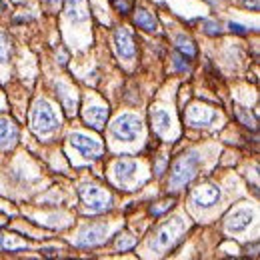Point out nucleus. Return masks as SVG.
<instances>
[{
	"instance_id": "nucleus-1",
	"label": "nucleus",
	"mask_w": 260,
	"mask_h": 260,
	"mask_svg": "<svg viewBox=\"0 0 260 260\" xmlns=\"http://www.w3.org/2000/svg\"><path fill=\"white\" fill-rule=\"evenodd\" d=\"M30 122H32V130L38 134V136H46L50 132L58 128V114L54 110V106L40 98L34 102V108H32V114H30Z\"/></svg>"
},
{
	"instance_id": "nucleus-2",
	"label": "nucleus",
	"mask_w": 260,
	"mask_h": 260,
	"mask_svg": "<svg viewBox=\"0 0 260 260\" xmlns=\"http://www.w3.org/2000/svg\"><path fill=\"white\" fill-rule=\"evenodd\" d=\"M200 154L198 152H188L184 156H180L176 162L172 164V170H170V186L174 190H180L182 186H186L198 172V166H200Z\"/></svg>"
},
{
	"instance_id": "nucleus-3",
	"label": "nucleus",
	"mask_w": 260,
	"mask_h": 260,
	"mask_svg": "<svg viewBox=\"0 0 260 260\" xmlns=\"http://www.w3.org/2000/svg\"><path fill=\"white\" fill-rule=\"evenodd\" d=\"M110 130H112V134L116 138H120L124 142H132L142 134V122H140V118L136 114L124 112V114L114 118V122L110 124Z\"/></svg>"
},
{
	"instance_id": "nucleus-4",
	"label": "nucleus",
	"mask_w": 260,
	"mask_h": 260,
	"mask_svg": "<svg viewBox=\"0 0 260 260\" xmlns=\"http://www.w3.org/2000/svg\"><path fill=\"white\" fill-rule=\"evenodd\" d=\"M80 198L90 212H104L106 208H110V202H112V196L94 184H84L80 188Z\"/></svg>"
},
{
	"instance_id": "nucleus-5",
	"label": "nucleus",
	"mask_w": 260,
	"mask_h": 260,
	"mask_svg": "<svg viewBox=\"0 0 260 260\" xmlns=\"http://www.w3.org/2000/svg\"><path fill=\"white\" fill-rule=\"evenodd\" d=\"M182 228H184V224H182V220H180V218H174V220L166 222V224L158 228V232L154 234L152 248H156V250H166V248H170V246L178 240V236H180Z\"/></svg>"
},
{
	"instance_id": "nucleus-6",
	"label": "nucleus",
	"mask_w": 260,
	"mask_h": 260,
	"mask_svg": "<svg viewBox=\"0 0 260 260\" xmlns=\"http://www.w3.org/2000/svg\"><path fill=\"white\" fill-rule=\"evenodd\" d=\"M70 144L78 148L86 158H98L102 154V144L94 136H88L84 132H72L70 134Z\"/></svg>"
},
{
	"instance_id": "nucleus-7",
	"label": "nucleus",
	"mask_w": 260,
	"mask_h": 260,
	"mask_svg": "<svg viewBox=\"0 0 260 260\" xmlns=\"http://www.w3.org/2000/svg\"><path fill=\"white\" fill-rule=\"evenodd\" d=\"M216 120V112L206 104H190L186 110V122L190 126H208Z\"/></svg>"
},
{
	"instance_id": "nucleus-8",
	"label": "nucleus",
	"mask_w": 260,
	"mask_h": 260,
	"mask_svg": "<svg viewBox=\"0 0 260 260\" xmlns=\"http://www.w3.org/2000/svg\"><path fill=\"white\" fill-rule=\"evenodd\" d=\"M114 48H116V54L118 58L122 60H134L136 56V46H134V38L126 28H118L114 32Z\"/></svg>"
},
{
	"instance_id": "nucleus-9",
	"label": "nucleus",
	"mask_w": 260,
	"mask_h": 260,
	"mask_svg": "<svg viewBox=\"0 0 260 260\" xmlns=\"http://www.w3.org/2000/svg\"><path fill=\"white\" fill-rule=\"evenodd\" d=\"M82 118L88 126H92L94 130H102L106 120H108V108L102 106V104H92V106L88 104L82 112Z\"/></svg>"
},
{
	"instance_id": "nucleus-10",
	"label": "nucleus",
	"mask_w": 260,
	"mask_h": 260,
	"mask_svg": "<svg viewBox=\"0 0 260 260\" xmlns=\"http://www.w3.org/2000/svg\"><path fill=\"white\" fill-rule=\"evenodd\" d=\"M136 170H138V162L136 160H130V158H122V160H116L114 162V180L120 184V186H126L130 180L136 176Z\"/></svg>"
},
{
	"instance_id": "nucleus-11",
	"label": "nucleus",
	"mask_w": 260,
	"mask_h": 260,
	"mask_svg": "<svg viewBox=\"0 0 260 260\" xmlns=\"http://www.w3.org/2000/svg\"><path fill=\"white\" fill-rule=\"evenodd\" d=\"M218 198H220V190L214 184H202V186L194 188V192H192V202L196 206H202V208L212 206Z\"/></svg>"
},
{
	"instance_id": "nucleus-12",
	"label": "nucleus",
	"mask_w": 260,
	"mask_h": 260,
	"mask_svg": "<svg viewBox=\"0 0 260 260\" xmlns=\"http://www.w3.org/2000/svg\"><path fill=\"white\" fill-rule=\"evenodd\" d=\"M252 218H254V214L248 208H238L226 218V228L230 232H240V230L250 226Z\"/></svg>"
},
{
	"instance_id": "nucleus-13",
	"label": "nucleus",
	"mask_w": 260,
	"mask_h": 260,
	"mask_svg": "<svg viewBox=\"0 0 260 260\" xmlns=\"http://www.w3.org/2000/svg\"><path fill=\"white\" fill-rule=\"evenodd\" d=\"M106 232H108L106 226H90L82 230L78 236V246H96L104 240Z\"/></svg>"
},
{
	"instance_id": "nucleus-14",
	"label": "nucleus",
	"mask_w": 260,
	"mask_h": 260,
	"mask_svg": "<svg viewBox=\"0 0 260 260\" xmlns=\"http://www.w3.org/2000/svg\"><path fill=\"white\" fill-rule=\"evenodd\" d=\"M66 16L74 22L88 20V4L86 0H66Z\"/></svg>"
},
{
	"instance_id": "nucleus-15",
	"label": "nucleus",
	"mask_w": 260,
	"mask_h": 260,
	"mask_svg": "<svg viewBox=\"0 0 260 260\" xmlns=\"http://www.w3.org/2000/svg\"><path fill=\"white\" fill-rule=\"evenodd\" d=\"M18 136V130H16V124L10 120V118H4L0 116V148H6L10 146Z\"/></svg>"
},
{
	"instance_id": "nucleus-16",
	"label": "nucleus",
	"mask_w": 260,
	"mask_h": 260,
	"mask_svg": "<svg viewBox=\"0 0 260 260\" xmlns=\"http://www.w3.org/2000/svg\"><path fill=\"white\" fill-rule=\"evenodd\" d=\"M150 118H152V128H154L156 134H160V136H164L170 130V126H172L170 114L166 110H162V108H152Z\"/></svg>"
},
{
	"instance_id": "nucleus-17",
	"label": "nucleus",
	"mask_w": 260,
	"mask_h": 260,
	"mask_svg": "<svg viewBox=\"0 0 260 260\" xmlns=\"http://www.w3.org/2000/svg\"><path fill=\"white\" fill-rule=\"evenodd\" d=\"M134 24H136L138 28L146 30V32H154V30L158 28L156 18H154L148 10H136V12H134Z\"/></svg>"
},
{
	"instance_id": "nucleus-18",
	"label": "nucleus",
	"mask_w": 260,
	"mask_h": 260,
	"mask_svg": "<svg viewBox=\"0 0 260 260\" xmlns=\"http://www.w3.org/2000/svg\"><path fill=\"white\" fill-rule=\"evenodd\" d=\"M58 94H60V100H62V106L66 108V112H68V116H72L74 112H76V94L72 92V88L70 86H66V84H58Z\"/></svg>"
},
{
	"instance_id": "nucleus-19",
	"label": "nucleus",
	"mask_w": 260,
	"mask_h": 260,
	"mask_svg": "<svg viewBox=\"0 0 260 260\" xmlns=\"http://www.w3.org/2000/svg\"><path fill=\"white\" fill-rule=\"evenodd\" d=\"M176 48H178V52H180L184 58H188V60H192L196 56L194 44H192V40H188L186 36H178V38H176Z\"/></svg>"
},
{
	"instance_id": "nucleus-20",
	"label": "nucleus",
	"mask_w": 260,
	"mask_h": 260,
	"mask_svg": "<svg viewBox=\"0 0 260 260\" xmlns=\"http://www.w3.org/2000/svg\"><path fill=\"white\" fill-rule=\"evenodd\" d=\"M10 58V42L4 34L0 32V64H6Z\"/></svg>"
},
{
	"instance_id": "nucleus-21",
	"label": "nucleus",
	"mask_w": 260,
	"mask_h": 260,
	"mask_svg": "<svg viewBox=\"0 0 260 260\" xmlns=\"http://www.w3.org/2000/svg\"><path fill=\"white\" fill-rule=\"evenodd\" d=\"M172 204H174V198H166V200H160V202H156V204L150 208V212H152L154 216H160V214H164L168 208H172Z\"/></svg>"
},
{
	"instance_id": "nucleus-22",
	"label": "nucleus",
	"mask_w": 260,
	"mask_h": 260,
	"mask_svg": "<svg viewBox=\"0 0 260 260\" xmlns=\"http://www.w3.org/2000/svg\"><path fill=\"white\" fill-rule=\"evenodd\" d=\"M132 246H134V238H128V234H124V236H120L116 240V248L118 250H128Z\"/></svg>"
},
{
	"instance_id": "nucleus-23",
	"label": "nucleus",
	"mask_w": 260,
	"mask_h": 260,
	"mask_svg": "<svg viewBox=\"0 0 260 260\" xmlns=\"http://www.w3.org/2000/svg\"><path fill=\"white\" fill-rule=\"evenodd\" d=\"M202 26H204V30L208 34H218V26H216L214 22H210V20H204Z\"/></svg>"
},
{
	"instance_id": "nucleus-24",
	"label": "nucleus",
	"mask_w": 260,
	"mask_h": 260,
	"mask_svg": "<svg viewBox=\"0 0 260 260\" xmlns=\"http://www.w3.org/2000/svg\"><path fill=\"white\" fill-rule=\"evenodd\" d=\"M174 66L178 68V70H188V64H186V58L184 56H176V60H174Z\"/></svg>"
},
{
	"instance_id": "nucleus-25",
	"label": "nucleus",
	"mask_w": 260,
	"mask_h": 260,
	"mask_svg": "<svg viewBox=\"0 0 260 260\" xmlns=\"http://www.w3.org/2000/svg\"><path fill=\"white\" fill-rule=\"evenodd\" d=\"M230 30H232V32H238V34H244L246 32V26L236 24V22H230Z\"/></svg>"
},
{
	"instance_id": "nucleus-26",
	"label": "nucleus",
	"mask_w": 260,
	"mask_h": 260,
	"mask_svg": "<svg viewBox=\"0 0 260 260\" xmlns=\"http://www.w3.org/2000/svg\"><path fill=\"white\" fill-rule=\"evenodd\" d=\"M44 4H48L50 8H58L62 4V0H44Z\"/></svg>"
},
{
	"instance_id": "nucleus-27",
	"label": "nucleus",
	"mask_w": 260,
	"mask_h": 260,
	"mask_svg": "<svg viewBox=\"0 0 260 260\" xmlns=\"http://www.w3.org/2000/svg\"><path fill=\"white\" fill-rule=\"evenodd\" d=\"M206 2H210V4H214V2H218V0H206Z\"/></svg>"
}]
</instances>
